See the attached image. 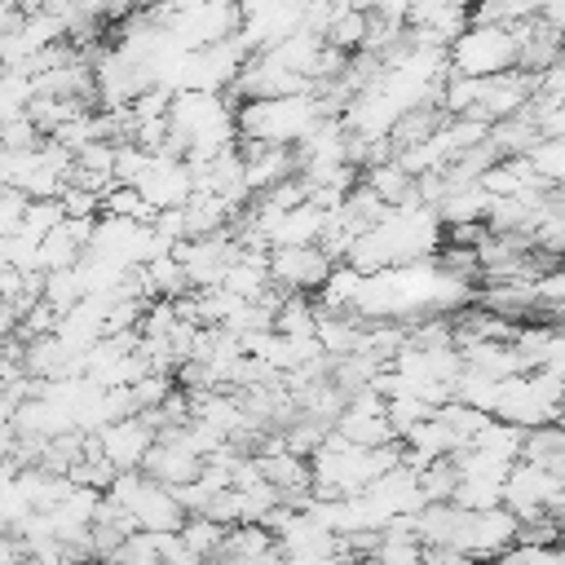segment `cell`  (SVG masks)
Listing matches in <instances>:
<instances>
[{
	"label": "cell",
	"mask_w": 565,
	"mask_h": 565,
	"mask_svg": "<svg viewBox=\"0 0 565 565\" xmlns=\"http://www.w3.org/2000/svg\"><path fill=\"white\" fill-rule=\"evenodd\" d=\"M472 565H494V561H472Z\"/></svg>",
	"instance_id": "obj_32"
},
{
	"label": "cell",
	"mask_w": 565,
	"mask_h": 565,
	"mask_svg": "<svg viewBox=\"0 0 565 565\" xmlns=\"http://www.w3.org/2000/svg\"><path fill=\"white\" fill-rule=\"evenodd\" d=\"M433 419H437V424L459 441V450H463V446L472 441V433H477L490 415H481V411H472V406H463V402H441V406L433 411Z\"/></svg>",
	"instance_id": "obj_24"
},
{
	"label": "cell",
	"mask_w": 565,
	"mask_h": 565,
	"mask_svg": "<svg viewBox=\"0 0 565 565\" xmlns=\"http://www.w3.org/2000/svg\"><path fill=\"white\" fill-rule=\"evenodd\" d=\"M521 159H525V168L534 172L539 185L561 190V181H565V137H539Z\"/></svg>",
	"instance_id": "obj_16"
},
{
	"label": "cell",
	"mask_w": 565,
	"mask_h": 565,
	"mask_svg": "<svg viewBox=\"0 0 565 565\" xmlns=\"http://www.w3.org/2000/svg\"><path fill=\"white\" fill-rule=\"evenodd\" d=\"M154 433H159V411H137V415H124V419L102 424L93 433V441H97V455L115 472H132V468H141Z\"/></svg>",
	"instance_id": "obj_6"
},
{
	"label": "cell",
	"mask_w": 565,
	"mask_h": 565,
	"mask_svg": "<svg viewBox=\"0 0 565 565\" xmlns=\"http://www.w3.org/2000/svg\"><path fill=\"white\" fill-rule=\"evenodd\" d=\"M132 190H137V194H141V199H146L154 212H168V207H185V199L194 194L185 159H172V154H163V150H154V154L146 159V168L137 172Z\"/></svg>",
	"instance_id": "obj_7"
},
{
	"label": "cell",
	"mask_w": 565,
	"mask_h": 565,
	"mask_svg": "<svg viewBox=\"0 0 565 565\" xmlns=\"http://www.w3.org/2000/svg\"><path fill=\"white\" fill-rule=\"evenodd\" d=\"M26 194H18V190H0V238H9V234H18L22 230V212H26Z\"/></svg>",
	"instance_id": "obj_30"
},
{
	"label": "cell",
	"mask_w": 565,
	"mask_h": 565,
	"mask_svg": "<svg viewBox=\"0 0 565 565\" xmlns=\"http://www.w3.org/2000/svg\"><path fill=\"white\" fill-rule=\"evenodd\" d=\"M331 433H335L340 441H349V446H362V450L397 441L384 415H353V411H340V415H335V424H331Z\"/></svg>",
	"instance_id": "obj_15"
},
{
	"label": "cell",
	"mask_w": 565,
	"mask_h": 565,
	"mask_svg": "<svg viewBox=\"0 0 565 565\" xmlns=\"http://www.w3.org/2000/svg\"><path fill=\"white\" fill-rule=\"evenodd\" d=\"M84 296H88V291H84V274H79V265H71V269H53V274H44V282H40V300H44L53 313L75 309Z\"/></svg>",
	"instance_id": "obj_17"
},
{
	"label": "cell",
	"mask_w": 565,
	"mask_h": 565,
	"mask_svg": "<svg viewBox=\"0 0 565 565\" xmlns=\"http://www.w3.org/2000/svg\"><path fill=\"white\" fill-rule=\"evenodd\" d=\"M102 565H159V543H154V534L132 530V534H124V539L102 556Z\"/></svg>",
	"instance_id": "obj_23"
},
{
	"label": "cell",
	"mask_w": 565,
	"mask_h": 565,
	"mask_svg": "<svg viewBox=\"0 0 565 565\" xmlns=\"http://www.w3.org/2000/svg\"><path fill=\"white\" fill-rule=\"evenodd\" d=\"M106 499L119 512H128V521L137 530H146V534H177V525L185 521V512L177 508L172 490L159 486V481H150L137 468L132 472H115V481L106 486Z\"/></svg>",
	"instance_id": "obj_4"
},
{
	"label": "cell",
	"mask_w": 565,
	"mask_h": 565,
	"mask_svg": "<svg viewBox=\"0 0 565 565\" xmlns=\"http://www.w3.org/2000/svg\"><path fill=\"white\" fill-rule=\"evenodd\" d=\"M199 459L177 441V437H168V433H159L154 441H150V450H146V459H141V468L137 472H146L150 481H159V486H168V490H177V486H185V481H194L199 477Z\"/></svg>",
	"instance_id": "obj_10"
},
{
	"label": "cell",
	"mask_w": 565,
	"mask_h": 565,
	"mask_svg": "<svg viewBox=\"0 0 565 565\" xmlns=\"http://www.w3.org/2000/svg\"><path fill=\"white\" fill-rule=\"evenodd\" d=\"M512 543H516V516L499 503V508H490V512H468L455 552H463L468 561H494V556L508 552Z\"/></svg>",
	"instance_id": "obj_9"
},
{
	"label": "cell",
	"mask_w": 565,
	"mask_h": 565,
	"mask_svg": "<svg viewBox=\"0 0 565 565\" xmlns=\"http://www.w3.org/2000/svg\"><path fill=\"white\" fill-rule=\"evenodd\" d=\"M44 141V132L31 124V115H18V119H4L0 124V146L13 154V150H35Z\"/></svg>",
	"instance_id": "obj_29"
},
{
	"label": "cell",
	"mask_w": 565,
	"mask_h": 565,
	"mask_svg": "<svg viewBox=\"0 0 565 565\" xmlns=\"http://www.w3.org/2000/svg\"><path fill=\"white\" fill-rule=\"evenodd\" d=\"M97 216H124V221H141V225H150V221H154V207H150L132 185H119V181H115V185L102 194Z\"/></svg>",
	"instance_id": "obj_19"
},
{
	"label": "cell",
	"mask_w": 565,
	"mask_h": 565,
	"mask_svg": "<svg viewBox=\"0 0 565 565\" xmlns=\"http://www.w3.org/2000/svg\"><path fill=\"white\" fill-rule=\"evenodd\" d=\"M415 481H419L424 503H450L459 477H455V463H450V459H433V463H424V468L415 472Z\"/></svg>",
	"instance_id": "obj_26"
},
{
	"label": "cell",
	"mask_w": 565,
	"mask_h": 565,
	"mask_svg": "<svg viewBox=\"0 0 565 565\" xmlns=\"http://www.w3.org/2000/svg\"><path fill=\"white\" fill-rule=\"evenodd\" d=\"M494 565H565L561 547H534V543H512L508 552L494 556Z\"/></svg>",
	"instance_id": "obj_28"
},
{
	"label": "cell",
	"mask_w": 565,
	"mask_h": 565,
	"mask_svg": "<svg viewBox=\"0 0 565 565\" xmlns=\"http://www.w3.org/2000/svg\"><path fill=\"white\" fill-rule=\"evenodd\" d=\"M419 565H472V561L463 552H455V547H424Z\"/></svg>",
	"instance_id": "obj_31"
},
{
	"label": "cell",
	"mask_w": 565,
	"mask_h": 565,
	"mask_svg": "<svg viewBox=\"0 0 565 565\" xmlns=\"http://www.w3.org/2000/svg\"><path fill=\"white\" fill-rule=\"evenodd\" d=\"M424 543L415 534H397V530H380V543L371 552L375 565H419Z\"/></svg>",
	"instance_id": "obj_25"
},
{
	"label": "cell",
	"mask_w": 565,
	"mask_h": 565,
	"mask_svg": "<svg viewBox=\"0 0 565 565\" xmlns=\"http://www.w3.org/2000/svg\"><path fill=\"white\" fill-rule=\"evenodd\" d=\"M265 269H269V282L278 291H318V282L327 278L331 260L322 247H269L265 252Z\"/></svg>",
	"instance_id": "obj_8"
},
{
	"label": "cell",
	"mask_w": 565,
	"mask_h": 565,
	"mask_svg": "<svg viewBox=\"0 0 565 565\" xmlns=\"http://www.w3.org/2000/svg\"><path fill=\"white\" fill-rule=\"evenodd\" d=\"M503 71H516V35L503 22H468L446 44V75L490 79Z\"/></svg>",
	"instance_id": "obj_2"
},
{
	"label": "cell",
	"mask_w": 565,
	"mask_h": 565,
	"mask_svg": "<svg viewBox=\"0 0 565 565\" xmlns=\"http://www.w3.org/2000/svg\"><path fill=\"white\" fill-rule=\"evenodd\" d=\"M66 221V212H62V203L57 199H31L26 203V212H22V234H31V238H44L49 230H57Z\"/></svg>",
	"instance_id": "obj_27"
},
{
	"label": "cell",
	"mask_w": 565,
	"mask_h": 565,
	"mask_svg": "<svg viewBox=\"0 0 565 565\" xmlns=\"http://www.w3.org/2000/svg\"><path fill=\"white\" fill-rule=\"evenodd\" d=\"M521 459L565 477V437H561V424L525 428V437H521Z\"/></svg>",
	"instance_id": "obj_14"
},
{
	"label": "cell",
	"mask_w": 565,
	"mask_h": 565,
	"mask_svg": "<svg viewBox=\"0 0 565 565\" xmlns=\"http://www.w3.org/2000/svg\"><path fill=\"white\" fill-rule=\"evenodd\" d=\"M490 415L516 428L556 424L561 419V366H534V371L499 380V397Z\"/></svg>",
	"instance_id": "obj_3"
},
{
	"label": "cell",
	"mask_w": 565,
	"mask_h": 565,
	"mask_svg": "<svg viewBox=\"0 0 565 565\" xmlns=\"http://www.w3.org/2000/svg\"><path fill=\"white\" fill-rule=\"evenodd\" d=\"M521 437H525V428L503 424V419L490 415V419L472 433L468 450H481V455H490V459H499V463H516V459H521Z\"/></svg>",
	"instance_id": "obj_13"
},
{
	"label": "cell",
	"mask_w": 565,
	"mask_h": 565,
	"mask_svg": "<svg viewBox=\"0 0 565 565\" xmlns=\"http://www.w3.org/2000/svg\"><path fill=\"white\" fill-rule=\"evenodd\" d=\"M79 243L66 234V225H57V230H49L44 238H40V260H35V269L40 274H53V269H71V265H79Z\"/></svg>",
	"instance_id": "obj_21"
},
{
	"label": "cell",
	"mask_w": 565,
	"mask_h": 565,
	"mask_svg": "<svg viewBox=\"0 0 565 565\" xmlns=\"http://www.w3.org/2000/svg\"><path fill=\"white\" fill-rule=\"evenodd\" d=\"M274 547V534L265 525H225V539L216 547V556H230V561H252L260 552Z\"/></svg>",
	"instance_id": "obj_18"
},
{
	"label": "cell",
	"mask_w": 565,
	"mask_h": 565,
	"mask_svg": "<svg viewBox=\"0 0 565 565\" xmlns=\"http://www.w3.org/2000/svg\"><path fill=\"white\" fill-rule=\"evenodd\" d=\"M503 508L516 516V525L539 521V516H561L565 508V477L547 472L539 463L516 459L503 477Z\"/></svg>",
	"instance_id": "obj_5"
},
{
	"label": "cell",
	"mask_w": 565,
	"mask_h": 565,
	"mask_svg": "<svg viewBox=\"0 0 565 565\" xmlns=\"http://www.w3.org/2000/svg\"><path fill=\"white\" fill-rule=\"evenodd\" d=\"M358 287H362V274L353 269V265H344V260H335L331 269H327V278L318 282V313H349L353 309V296H358Z\"/></svg>",
	"instance_id": "obj_12"
},
{
	"label": "cell",
	"mask_w": 565,
	"mask_h": 565,
	"mask_svg": "<svg viewBox=\"0 0 565 565\" xmlns=\"http://www.w3.org/2000/svg\"><path fill=\"white\" fill-rule=\"evenodd\" d=\"M256 468H260V481H269L278 494H300V490H309V459H300V455H291V450L256 455Z\"/></svg>",
	"instance_id": "obj_11"
},
{
	"label": "cell",
	"mask_w": 565,
	"mask_h": 565,
	"mask_svg": "<svg viewBox=\"0 0 565 565\" xmlns=\"http://www.w3.org/2000/svg\"><path fill=\"white\" fill-rule=\"evenodd\" d=\"M177 539H181L199 561H212L216 547H221V539H225V525H216V521H207V516H185V521L177 525Z\"/></svg>",
	"instance_id": "obj_22"
},
{
	"label": "cell",
	"mask_w": 565,
	"mask_h": 565,
	"mask_svg": "<svg viewBox=\"0 0 565 565\" xmlns=\"http://www.w3.org/2000/svg\"><path fill=\"white\" fill-rule=\"evenodd\" d=\"M322 119V102L318 93H291V97H252L234 110L238 124V141L252 146H274V150H291L313 124Z\"/></svg>",
	"instance_id": "obj_1"
},
{
	"label": "cell",
	"mask_w": 565,
	"mask_h": 565,
	"mask_svg": "<svg viewBox=\"0 0 565 565\" xmlns=\"http://www.w3.org/2000/svg\"><path fill=\"white\" fill-rule=\"evenodd\" d=\"M455 508L463 512H490L503 503V481H486V477H459L455 481V494H450Z\"/></svg>",
	"instance_id": "obj_20"
}]
</instances>
